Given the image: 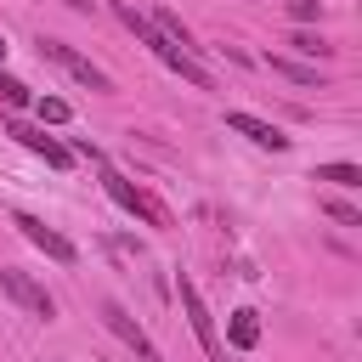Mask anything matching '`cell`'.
<instances>
[{
    "label": "cell",
    "mask_w": 362,
    "mask_h": 362,
    "mask_svg": "<svg viewBox=\"0 0 362 362\" xmlns=\"http://www.w3.org/2000/svg\"><path fill=\"white\" fill-rule=\"evenodd\" d=\"M62 6H68V11H79V17H90V11H96V0H62Z\"/></svg>",
    "instance_id": "cell-18"
},
{
    "label": "cell",
    "mask_w": 362,
    "mask_h": 362,
    "mask_svg": "<svg viewBox=\"0 0 362 362\" xmlns=\"http://www.w3.org/2000/svg\"><path fill=\"white\" fill-rule=\"evenodd\" d=\"M96 175H102V192H107V198H113L124 215H136V221H147V226H170V209H164V204H158L147 187H136L124 170H113V164L102 158V164H96Z\"/></svg>",
    "instance_id": "cell-2"
},
{
    "label": "cell",
    "mask_w": 362,
    "mask_h": 362,
    "mask_svg": "<svg viewBox=\"0 0 362 362\" xmlns=\"http://www.w3.org/2000/svg\"><path fill=\"white\" fill-rule=\"evenodd\" d=\"M11 226H17V232H23L28 243H34V249H45L51 260H62V266H74V260H79V249H74V243H68L62 232H51V226H45L40 215H28V209H11Z\"/></svg>",
    "instance_id": "cell-7"
},
{
    "label": "cell",
    "mask_w": 362,
    "mask_h": 362,
    "mask_svg": "<svg viewBox=\"0 0 362 362\" xmlns=\"http://www.w3.org/2000/svg\"><path fill=\"white\" fill-rule=\"evenodd\" d=\"M226 130H238V136H249L255 147H272V153H283V147H288V136H283L277 124H266V119H255V113H243V107H232V113H226Z\"/></svg>",
    "instance_id": "cell-9"
},
{
    "label": "cell",
    "mask_w": 362,
    "mask_h": 362,
    "mask_svg": "<svg viewBox=\"0 0 362 362\" xmlns=\"http://www.w3.org/2000/svg\"><path fill=\"white\" fill-rule=\"evenodd\" d=\"M40 57H45V62H57L68 79H79V85H85V90H96V96H107V90H113V79H107L90 57H79L68 40H51V34H45V40H40Z\"/></svg>",
    "instance_id": "cell-3"
},
{
    "label": "cell",
    "mask_w": 362,
    "mask_h": 362,
    "mask_svg": "<svg viewBox=\"0 0 362 362\" xmlns=\"http://www.w3.org/2000/svg\"><path fill=\"white\" fill-rule=\"evenodd\" d=\"M288 51H300L305 62H328V57H334V45H328L317 28H288Z\"/></svg>",
    "instance_id": "cell-11"
},
{
    "label": "cell",
    "mask_w": 362,
    "mask_h": 362,
    "mask_svg": "<svg viewBox=\"0 0 362 362\" xmlns=\"http://www.w3.org/2000/svg\"><path fill=\"white\" fill-rule=\"evenodd\" d=\"M311 181H334V187H362V170L356 164H317Z\"/></svg>",
    "instance_id": "cell-13"
},
{
    "label": "cell",
    "mask_w": 362,
    "mask_h": 362,
    "mask_svg": "<svg viewBox=\"0 0 362 362\" xmlns=\"http://www.w3.org/2000/svg\"><path fill=\"white\" fill-rule=\"evenodd\" d=\"M288 17L294 23H322V0H288Z\"/></svg>",
    "instance_id": "cell-17"
},
{
    "label": "cell",
    "mask_w": 362,
    "mask_h": 362,
    "mask_svg": "<svg viewBox=\"0 0 362 362\" xmlns=\"http://www.w3.org/2000/svg\"><path fill=\"white\" fill-rule=\"evenodd\" d=\"M272 62V74H283V79H294V85H317L322 90V68L317 62H294V57H266Z\"/></svg>",
    "instance_id": "cell-12"
},
{
    "label": "cell",
    "mask_w": 362,
    "mask_h": 362,
    "mask_svg": "<svg viewBox=\"0 0 362 362\" xmlns=\"http://www.w3.org/2000/svg\"><path fill=\"white\" fill-rule=\"evenodd\" d=\"M0 294H6V300H17V305H23L28 317H40V322H51V317H57V300H51L28 272H17V266H0Z\"/></svg>",
    "instance_id": "cell-5"
},
{
    "label": "cell",
    "mask_w": 362,
    "mask_h": 362,
    "mask_svg": "<svg viewBox=\"0 0 362 362\" xmlns=\"http://www.w3.org/2000/svg\"><path fill=\"white\" fill-rule=\"evenodd\" d=\"M6 136H17V141H23L28 153H40L51 170H68V164H74V153H68L57 136H45V124H23V119H6Z\"/></svg>",
    "instance_id": "cell-8"
},
{
    "label": "cell",
    "mask_w": 362,
    "mask_h": 362,
    "mask_svg": "<svg viewBox=\"0 0 362 362\" xmlns=\"http://www.w3.org/2000/svg\"><path fill=\"white\" fill-rule=\"evenodd\" d=\"M96 311H102V322H107V334H119V339H124V345L136 351V362H164V356H158V345H153V339L141 334V322H136V317H130V311H124L119 300H102Z\"/></svg>",
    "instance_id": "cell-6"
},
{
    "label": "cell",
    "mask_w": 362,
    "mask_h": 362,
    "mask_svg": "<svg viewBox=\"0 0 362 362\" xmlns=\"http://www.w3.org/2000/svg\"><path fill=\"white\" fill-rule=\"evenodd\" d=\"M113 17H119V23H124V28H130V34H136V40H141V45H147L170 74H181V79H187V85H198V90H209V85H215V79H209V68H204L198 57H187L164 28H153V17H141L130 0H113Z\"/></svg>",
    "instance_id": "cell-1"
},
{
    "label": "cell",
    "mask_w": 362,
    "mask_h": 362,
    "mask_svg": "<svg viewBox=\"0 0 362 362\" xmlns=\"http://www.w3.org/2000/svg\"><path fill=\"white\" fill-rule=\"evenodd\" d=\"M0 62H6V40H0Z\"/></svg>",
    "instance_id": "cell-19"
},
{
    "label": "cell",
    "mask_w": 362,
    "mask_h": 362,
    "mask_svg": "<svg viewBox=\"0 0 362 362\" xmlns=\"http://www.w3.org/2000/svg\"><path fill=\"white\" fill-rule=\"evenodd\" d=\"M175 294H181V311H187V328H192V339L204 345V356H209V362H221V356H226V345H221V334H215V317H209L204 294L192 288V277H175Z\"/></svg>",
    "instance_id": "cell-4"
},
{
    "label": "cell",
    "mask_w": 362,
    "mask_h": 362,
    "mask_svg": "<svg viewBox=\"0 0 362 362\" xmlns=\"http://www.w3.org/2000/svg\"><path fill=\"white\" fill-rule=\"evenodd\" d=\"M322 215H328V221H339V226H362V215H356L345 198H328V204H322Z\"/></svg>",
    "instance_id": "cell-16"
},
{
    "label": "cell",
    "mask_w": 362,
    "mask_h": 362,
    "mask_svg": "<svg viewBox=\"0 0 362 362\" xmlns=\"http://www.w3.org/2000/svg\"><path fill=\"white\" fill-rule=\"evenodd\" d=\"M34 113H40V124H68V119H74V107H68L62 96H40Z\"/></svg>",
    "instance_id": "cell-14"
},
{
    "label": "cell",
    "mask_w": 362,
    "mask_h": 362,
    "mask_svg": "<svg viewBox=\"0 0 362 362\" xmlns=\"http://www.w3.org/2000/svg\"><path fill=\"white\" fill-rule=\"evenodd\" d=\"M0 102H6V107H28V102H34V90H28L23 79H11V74H0Z\"/></svg>",
    "instance_id": "cell-15"
},
{
    "label": "cell",
    "mask_w": 362,
    "mask_h": 362,
    "mask_svg": "<svg viewBox=\"0 0 362 362\" xmlns=\"http://www.w3.org/2000/svg\"><path fill=\"white\" fill-rule=\"evenodd\" d=\"M226 345H232V351H255V345H260V311H255V305H238V311H232Z\"/></svg>",
    "instance_id": "cell-10"
}]
</instances>
